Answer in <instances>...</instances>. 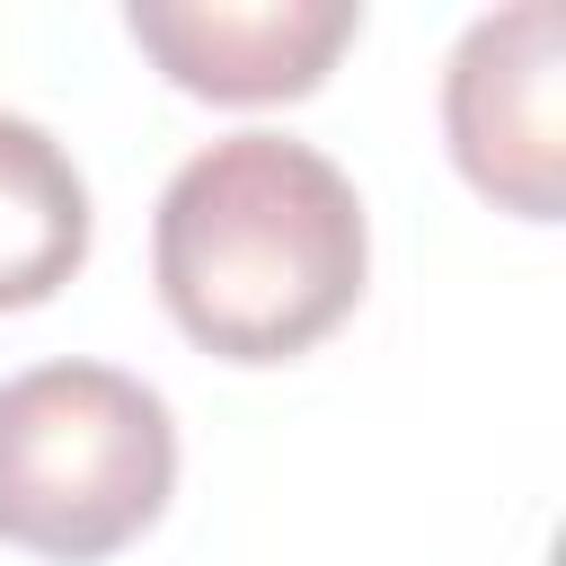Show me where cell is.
<instances>
[{
	"label": "cell",
	"mask_w": 566,
	"mask_h": 566,
	"mask_svg": "<svg viewBox=\"0 0 566 566\" xmlns=\"http://www.w3.org/2000/svg\"><path fill=\"white\" fill-rule=\"evenodd\" d=\"M168 318L221 363L310 354L371 274L354 177L292 133H230L195 150L150 221Z\"/></svg>",
	"instance_id": "6da1fadb"
},
{
	"label": "cell",
	"mask_w": 566,
	"mask_h": 566,
	"mask_svg": "<svg viewBox=\"0 0 566 566\" xmlns=\"http://www.w3.org/2000/svg\"><path fill=\"white\" fill-rule=\"evenodd\" d=\"M177 486L168 398L115 363H35L0 380V539L88 566L142 539Z\"/></svg>",
	"instance_id": "7a4b0ae2"
},
{
	"label": "cell",
	"mask_w": 566,
	"mask_h": 566,
	"mask_svg": "<svg viewBox=\"0 0 566 566\" xmlns=\"http://www.w3.org/2000/svg\"><path fill=\"white\" fill-rule=\"evenodd\" d=\"M442 133L460 177L486 203L522 221L566 212V9L557 0L495 9L460 35L442 71Z\"/></svg>",
	"instance_id": "3957f363"
},
{
	"label": "cell",
	"mask_w": 566,
	"mask_h": 566,
	"mask_svg": "<svg viewBox=\"0 0 566 566\" xmlns=\"http://www.w3.org/2000/svg\"><path fill=\"white\" fill-rule=\"evenodd\" d=\"M124 27L177 88L221 106H274L327 80L363 9L354 0H133Z\"/></svg>",
	"instance_id": "277c9868"
},
{
	"label": "cell",
	"mask_w": 566,
	"mask_h": 566,
	"mask_svg": "<svg viewBox=\"0 0 566 566\" xmlns=\"http://www.w3.org/2000/svg\"><path fill=\"white\" fill-rule=\"evenodd\" d=\"M80 256H88V177L44 124L0 115V310L53 301L80 274Z\"/></svg>",
	"instance_id": "5b68a950"
}]
</instances>
